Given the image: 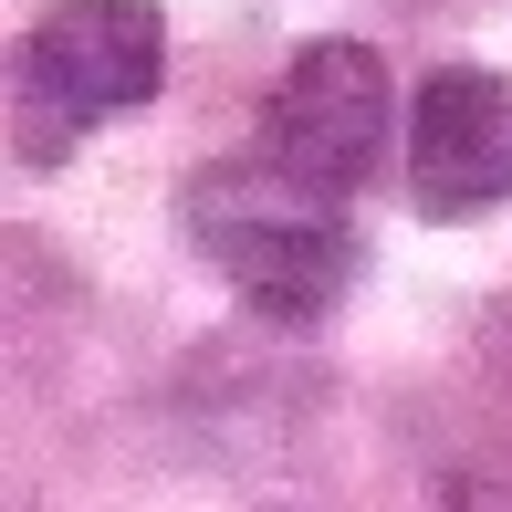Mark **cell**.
Listing matches in <instances>:
<instances>
[{
  "label": "cell",
  "instance_id": "obj_1",
  "mask_svg": "<svg viewBox=\"0 0 512 512\" xmlns=\"http://www.w3.org/2000/svg\"><path fill=\"white\" fill-rule=\"evenodd\" d=\"M189 241L230 272V293L251 314H283V324H314L356 283V220H345V199L304 189L272 157H220V168L189 178Z\"/></svg>",
  "mask_w": 512,
  "mask_h": 512
},
{
  "label": "cell",
  "instance_id": "obj_2",
  "mask_svg": "<svg viewBox=\"0 0 512 512\" xmlns=\"http://www.w3.org/2000/svg\"><path fill=\"white\" fill-rule=\"evenodd\" d=\"M168 84V21L157 0H53L21 32V126L32 157H63L84 126L136 115Z\"/></svg>",
  "mask_w": 512,
  "mask_h": 512
},
{
  "label": "cell",
  "instance_id": "obj_4",
  "mask_svg": "<svg viewBox=\"0 0 512 512\" xmlns=\"http://www.w3.org/2000/svg\"><path fill=\"white\" fill-rule=\"evenodd\" d=\"M408 189L429 220H481L512 199V74L450 63L418 84L408 115Z\"/></svg>",
  "mask_w": 512,
  "mask_h": 512
},
{
  "label": "cell",
  "instance_id": "obj_5",
  "mask_svg": "<svg viewBox=\"0 0 512 512\" xmlns=\"http://www.w3.org/2000/svg\"><path fill=\"white\" fill-rule=\"evenodd\" d=\"M272 512H293V502H272Z\"/></svg>",
  "mask_w": 512,
  "mask_h": 512
},
{
  "label": "cell",
  "instance_id": "obj_3",
  "mask_svg": "<svg viewBox=\"0 0 512 512\" xmlns=\"http://www.w3.org/2000/svg\"><path fill=\"white\" fill-rule=\"evenodd\" d=\"M262 157L324 199H356L366 168L387 157V63L366 42H304L283 63V84H272Z\"/></svg>",
  "mask_w": 512,
  "mask_h": 512
}]
</instances>
